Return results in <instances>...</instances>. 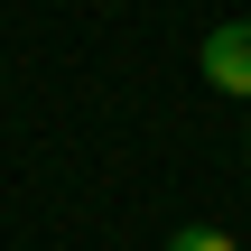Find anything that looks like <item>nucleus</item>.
I'll return each mask as SVG.
<instances>
[{"instance_id": "2", "label": "nucleus", "mask_w": 251, "mask_h": 251, "mask_svg": "<svg viewBox=\"0 0 251 251\" xmlns=\"http://www.w3.org/2000/svg\"><path fill=\"white\" fill-rule=\"evenodd\" d=\"M168 251H242V242L214 233V224H186V233H168Z\"/></svg>"}, {"instance_id": "1", "label": "nucleus", "mask_w": 251, "mask_h": 251, "mask_svg": "<svg viewBox=\"0 0 251 251\" xmlns=\"http://www.w3.org/2000/svg\"><path fill=\"white\" fill-rule=\"evenodd\" d=\"M196 65H205V84H214V93L251 102V19H224V28L205 37V56H196Z\"/></svg>"}]
</instances>
